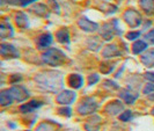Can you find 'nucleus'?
<instances>
[{"instance_id": "4be33fe9", "label": "nucleus", "mask_w": 154, "mask_h": 131, "mask_svg": "<svg viewBox=\"0 0 154 131\" xmlns=\"http://www.w3.org/2000/svg\"><path fill=\"white\" fill-rule=\"evenodd\" d=\"M12 102H13V99H12L11 94L8 92V89H4L2 92L0 93V103H1V106L2 107L9 106V104H12Z\"/></svg>"}, {"instance_id": "9b49d317", "label": "nucleus", "mask_w": 154, "mask_h": 131, "mask_svg": "<svg viewBox=\"0 0 154 131\" xmlns=\"http://www.w3.org/2000/svg\"><path fill=\"white\" fill-rule=\"evenodd\" d=\"M52 43V35L50 33H46V34H43L41 35L38 39H37V45H38L39 49H45V48H49Z\"/></svg>"}, {"instance_id": "9d476101", "label": "nucleus", "mask_w": 154, "mask_h": 131, "mask_svg": "<svg viewBox=\"0 0 154 131\" xmlns=\"http://www.w3.org/2000/svg\"><path fill=\"white\" fill-rule=\"evenodd\" d=\"M123 109H124V107L121 101H112V102H110V103L107 104V107H106L104 110H106V113H108L110 115H117V114L121 113Z\"/></svg>"}, {"instance_id": "6ab92c4d", "label": "nucleus", "mask_w": 154, "mask_h": 131, "mask_svg": "<svg viewBox=\"0 0 154 131\" xmlns=\"http://www.w3.org/2000/svg\"><path fill=\"white\" fill-rule=\"evenodd\" d=\"M139 4L145 13L149 15L154 14V0H139Z\"/></svg>"}, {"instance_id": "a211bd4d", "label": "nucleus", "mask_w": 154, "mask_h": 131, "mask_svg": "<svg viewBox=\"0 0 154 131\" xmlns=\"http://www.w3.org/2000/svg\"><path fill=\"white\" fill-rule=\"evenodd\" d=\"M56 37H57V41L59 43H63V44H69V33L66 28H62L57 31L56 34Z\"/></svg>"}, {"instance_id": "72a5a7b5", "label": "nucleus", "mask_w": 154, "mask_h": 131, "mask_svg": "<svg viewBox=\"0 0 154 131\" xmlns=\"http://www.w3.org/2000/svg\"><path fill=\"white\" fill-rule=\"evenodd\" d=\"M19 80H21V77L17 76V74H14V77H12V79H11V83L14 84L15 81H19Z\"/></svg>"}, {"instance_id": "f704fd0d", "label": "nucleus", "mask_w": 154, "mask_h": 131, "mask_svg": "<svg viewBox=\"0 0 154 131\" xmlns=\"http://www.w3.org/2000/svg\"><path fill=\"white\" fill-rule=\"evenodd\" d=\"M152 113H153V115H154V108H153V110H152Z\"/></svg>"}, {"instance_id": "393cba45", "label": "nucleus", "mask_w": 154, "mask_h": 131, "mask_svg": "<svg viewBox=\"0 0 154 131\" xmlns=\"http://www.w3.org/2000/svg\"><path fill=\"white\" fill-rule=\"evenodd\" d=\"M35 12L41 16H48L49 13H48V8L44 6V5H37L35 7Z\"/></svg>"}, {"instance_id": "0eeeda50", "label": "nucleus", "mask_w": 154, "mask_h": 131, "mask_svg": "<svg viewBox=\"0 0 154 131\" xmlns=\"http://www.w3.org/2000/svg\"><path fill=\"white\" fill-rule=\"evenodd\" d=\"M0 54L4 58H19V51L15 49V46L7 43H2L0 45Z\"/></svg>"}, {"instance_id": "412c9836", "label": "nucleus", "mask_w": 154, "mask_h": 131, "mask_svg": "<svg viewBox=\"0 0 154 131\" xmlns=\"http://www.w3.org/2000/svg\"><path fill=\"white\" fill-rule=\"evenodd\" d=\"M119 96H121L126 103H129V104L134 103V101L137 100V98H138L137 94H133V93H131L130 91H122L121 94H119Z\"/></svg>"}, {"instance_id": "2eb2a0df", "label": "nucleus", "mask_w": 154, "mask_h": 131, "mask_svg": "<svg viewBox=\"0 0 154 131\" xmlns=\"http://www.w3.org/2000/svg\"><path fill=\"white\" fill-rule=\"evenodd\" d=\"M100 122L101 118L99 116H93L87 123H86V130L87 131H99L100 130Z\"/></svg>"}, {"instance_id": "aec40b11", "label": "nucleus", "mask_w": 154, "mask_h": 131, "mask_svg": "<svg viewBox=\"0 0 154 131\" xmlns=\"http://www.w3.org/2000/svg\"><path fill=\"white\" fill-rule=\"evenodd\" d=\"M59 125L52 122H43L36 128V131H58Z\"/></svg>"}, {"instance_id": "5701e85b", "label": "nucleus", "mask_w": 154, "mask_h": 131, "mask_svg": "<svg viewBox=\"0 0 154 131\" xmlns=\"http://www.w3.org/2000/svg\"><path fill=\"white\" fill-rule=\"evenodd\" d=\"M16 24H17L20 28H22V29H26V28L29 26L28 17L26 16V14H23L21 12L16 14Z\"/></svg>"}, {"instance_id": "f3484780", "label": "nucleus", "mask_w": 154, "mask_h": 131, "mask_svg": "<svg viewBox=\"0 0 154 131\" xmlns=\"http://www.w3.org/2000/svg\"><path fill=\"white\" fill-rule=\"evenodd\" d=\"M43 103L41 102V101H30V102H28V103H26V104H23L20 107V110L22 111V113H30L32 110H35V109L39 108L41 106H42Z\"/></svg>"}, {"instance_id": "6e6552de", "label": "nucleus", "mask_w": 154, "mask_h": 131, "mask_svg": "<svg viewBox=\"0 0 154 131\" xmlns=\"http://www.w3.org/2000/svg\"><path fill=\"white\" fill-rule=\"evenodd\" d=\"M77 99V94L73 91H63L57 96V102L60 104H71Z\"/></svg>"}, {"instance_id": "bb28decb", "label": "nucleus", "mask_w": 154, "mask_h": 131, "mask_svg": "<svg viewBox=\"0 0 154 131\" xmlns=\"http://www.w3.org/2000/svg\"><path fill=\"white\" fill-rule=\"evenodd\" d=\"M145 39H146L148 43L154 44V29H152L151 31H148L146 35H145Z\"/></svg>"}, {"instance_id": "f257e3e1", "label": "nucleus", "mask_w": 154, "mask_h": 131, "mask_svg": "<svg viewBox=\"0 0 154 131\" xmlns=\"http://www.w3.org/2000/svg\"><path fill=\"white\" fill-rule=\"evenodd\" d=\"M35 81L42 88L49 92H57L63 87V76L62 73L56 71H45L36 74Z\"/></svg>"}, {"instance_id": "f8f14e48", "label": "nucleus", "mask_w": 154, "mask_h": 131, "mask_svg": "<svg viewBox=\"0 0 154 131\" xmlns=\"http://www.w3.org/2000/svg\"><path fill=\"white\" fill-rule=\"evenodd\" d=\"M121 55V51L118 50L117 45L115 44H111V45H107L103 51H102V56L104 58H112V57H116V56H119Z\"/></svg>"}, {"instance_id": "ddd939ff", "label": "nucleus", "mask_w": 154, "mask_h": 131, "mask_svg": "<svg viewBox=\"0 0 154 131\" xmlns=\"http://www.w3.org/2000/svg\"><path fill=\"white\" fill-rule=\"evenodd\" d=\"M13 34H14V31H13V28L9 23H7L6 21L1 22V24H0V36H1V39L12 37Z\"/></svg>"}, {"instance_id": "20e7f679", "label": "nucleus", "mask_w": 154, "mask_h": 131, "mask_svg": "<svg viewBox=\"0 0 154 131\" xmlns=\"http://www.w3.org/2000/svg\"><path fill=\"white\" fill-rule=\"evenodd\" d=\"M121 31L118 30V26H117V21L114 20L112 22L106 23L102 29H101V35L104 39H111L115 35H119Z\"/></svg>"}, {"instance_id": "4468645a", "label": "nucleus", "mask_w": 154, "mask_h": 131, "mask_svg": "<svg viewBox=\"0 0 154 131\" xmlns=\"http://www.w3.org/2000/svg\"><path fill=\"white\" fill-rule=\"evenodd\" d=\"M82 83H84V80H82V77L80 74L73 73V74H71L69 77V85L72 88H74V89L80 88L82 86Z\"/></svg>"}, {"instance_id": "c9c22d12", "label": "nucleus", "mask_w": 154, "mask_h": 131, "mask_svg": "<svg viewBox=\"0 0 154 131\" xmlns=\"http://www.w3.org/2000/svg\"><path fill=\"white\" fill-rule=\"evenodd\" d=\"M71 131H78V130H71Z\"/></svg>"}, {"instance_id": "7ed1b4c3", "label": "nucleus", "mask_w": 154, "mask_h": 131, "mask_svg": "<svg viewBox=\"0 0 154 131\" xmlns=\"http://www.w3.org/2000/svg\"><path fill=\"white\" fill-rule=\"evenodd\" d=\"M97 109V103L95 100H93L91 98H86L81 101V103L78 107V113L80 115H88L95 113V110Z\"/></svg>"}, {"instance_id": "a878e982", "label": "nucleus", "mask_w": 154, "mask_h": 131, "mask_svg": "<svg viewBox=\"0 0 154 131\" xmlns=\"http://www.w3.org/2000/svg\"><path fill=\"white\" fill-rule=\"evenodd\" d=\"M131 111L130 110H126V111H124L123 114H121L119 115V120L121 121H123V122H128L130 118H131Z\"/></svg>"}, {"instance_id": "39448f33", "label": "nucleus", "mask_w": 154, "mask_h": 131, "mask_svg": "<svg viewBox=\"0 0 154 131\" xmlns=\"http://www.w3.org/2000/svg\"><path fill=\"white\" fill-rule=\"evenodd\" d=\"M8 92L11 94L13 101L22 102L29 98V92L22 86H13V87L8 88Z\"/></svg>"}, {"instance_id": "473e14b6", "label": "nucleus", "mask_w": 154, "mask_h": 131, "mask_svg": "<svg viewBox=\"0 0 154 131\" xmlns=\"http://www.w3.org/2000/svg\"><path fill=\"white\" fill-rule=\"evenodd\" d=\"M145 77H146L148 80H151V81L154 83V72H147V73H145Z\"/></svg>"}, {"instance_id": "c85d7f7f", "label": "nucleus", "mask_w": 154, "mask_h": 131, "mask_svg": "<svg viewBox=\"0 0 154 131\" xmlns=\"http://www.w3.org/2000/svg\"><path fill=\"white\" fill-rule=\"evenodd\" d=\"M143 92H144V94H146V95H149V94L154 93V85L153 84H147Z\"/></svg>"}, {"instance_id": "f03ea898", "label": "nucleus", "mask_w": 154, "mask_h": 131, "mask_svg": "<svg viewBox=\"0 0 154 131\" xmlns=\"http://www.w3.org/2000/svg\"><path fill=\"white\" fill-rule=\"evenodd\" d=\"M43 62L51 66H59L67 61L66 55L58 49H49L42 56Z\"/></svg>"}, {"instance_id": "dca6fc26", "label": "nucleus", "mask_w": 154, "mask_h": 131, "mask_svg": "<svg viewBox=\"0 0 154 131\" xmlns=\"http://www.w3.org/2000/svg\"><path fill=\"white\" fill-rule=\"evenodd\" d=\"M141 63L147 66V67H153L154 66V49L148 50L146 54L143 55L141 57Z\"/></svg>"}, {"instance_id": "423d86ee", "label": "nucleus", "mask_w": 154, "mask_h": 131, "mask_svg": "<svg viewBox=\"0 0 154 131\" xmlns=\"http://www.w3.org/2000/svg\"><path fill=\"white\" fill-rule=\"evenodd\" d=\"M124 20L131 28H137L141 23V16L138 12H136L133 9H129L124 14Z\"/></svg>"}, {"instance_id": "1a4fd4ad", "label": "nucleus", "mask_w": 154, "mask_h": 131, "mask_svg": "<svg viewBox=\"0 0 154 131\" xmlns=\"http://www.w3.org/2000/svg\"><path fill=\"white\" fill-rule=\"evenodd\" d=\"M78 23H79L80 28L85 31L92 33V31H95L99 29V24H97L96 22H93V21H91V20H88L87 17H82L81 20H79V22Z\"/></svg>"}, {"instance_id": "2f4dec72", "label": "nucleus", "mask_w": 154, "mask_h": 131, "mask_svg": "<svg viewBox=\"0 0 154 131\" xmlns=\"http://www.w3.org/2000/svg\"><path fill=\"white\" fill-rule=\"evenodd\" d=\"M34 1H36V0H19V4L21 6H27V5H29V4L34 2Z\"/></svg>"}, {"instance_id": "cd10ccee", "label": "nucleus", "mask_w": 154, "mask_h": 131, "mask_svg": "<svg viewBox=\"0 0 154 131\" xmlns=\"http://www.w3.org/2000/svg\"><path fill=\"white\" fill-rule=\"evenodd\" d=\"M139 36H140V31H130L128 35H126V37L129 41H133V39H138Z\"/></svg>"}, {"instance_id": "b1692460", "label": "nucleus", "mask_w": 154, "mask_h": 131, "mask_svg": "<svg viewBox=\"0 0 154 131\" xmlns=\"http://www.w3.org/2000/svg\"><path fill=\"white\" fill-rule=\"evenodd\" d=\"M147 48V44L144 41H137L134 42V44L132 45V51L134 55H139L140 52H143Z\"/></svg>"}, {"instance_id": "7c9ffc66", "label": "nucleus", "mask_w": 154, "mask_h": 131, "mask_svg": "<svg viewBox=\"0 0 154 131\" xmlns=\"http://www.w3.org/2000/svg\"><path fill=\"white\" fill-rule=\"evenodd\" d=\"M58 111H59V114H60V115L69 116V117L71 116V109H69V107H66V108H60Z\"/></svg>"}, {"instance_id": "c756f323", "label": "nucleus", "mask_w": 154, "mask_h": 131, "mask_svg": "<svg viewBox=\"0 0 154 131\" xmlns=\"http://www.w3.org/2000/svg\"><path fill=\"white\" fill-rule=\"evenodd\" d=\"M99 80H100V78H99L97 74H92V76L88 77V84H89V85H94V84H96Z\"/></svg>"}]
</instances>
